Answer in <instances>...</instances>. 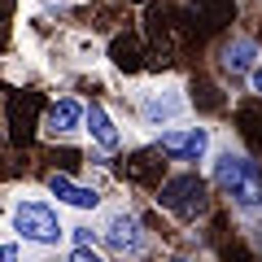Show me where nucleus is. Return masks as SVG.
Segmentation results:
<instances>
[{
    "instance_id": "17",
    "label": "nucleus",
    "mask_w": 262,
    "mask_h": 262,
    "mask_svg": "<svg viewBox=\"0 0 262 262\" xmlns=\"http://www.w3.org/2000/svg\"><path fill=\"white\" fill-rule=\"evenodd\" d=\"M162 262H201V258H192V253H166Z\"/></svg>"
},
{
    "instance_id": "9",
    "label": "nucleus",
    "mask_w": 262,
    "mask_h": 262,
    "mask_svg": "<svg viewBox=\"0 0 262 262\" xmlns=\"http://www.w3.org/2000/svg\"><path fill=\"white\" fill-rule=\"evenodd\" d=\"M44 192L53 196L61 210H75V214H101L105 210V192L96 184H75L70 175H61V170H53V175H44Z\"/></svg>"
},
{
    "instance_id": "8",
    "label": "nucleus",
    "mask_w": 262,
    "mask_h": 262,
    "mask_svg": "<svg viewBox=\"0 0 262 262\" xmlns=\"http://www.w3.org/2000/svg\"><path fill=\"white\" fill-rule=\"evenodd\" d=\"M83 127H88V105L79 96H57L39 114V136L53 144H70L75 136H83Z\"/></svg>"
},
{
    "instance_id": "13",
    "label": "nucleus",
    "mask_w": 262,
    "mask_h": 262,
    "mask_svg": "<svg viewBox=\"0 0 262 262\" xmlns=\"http://www.w3.org/2000/svg\"><path fill=\"white\" fill-rule=\"evenodd\" d=\"M0 262H44V258H31V249L22 241H13L9 232H0Z\"/></svg>"
},
{
    "instance_id": "6",
    "label": "nucleus",
    "mask_w": 262,
    "mask_h": 262,
    "mask_svg": "<svg viewBox=\"0 0 262 262\" xmlns=\"http://www.w3.org/2000/svg\"><path fill=\"white\" fill-rule=\"evenodd\" d=\"M153 149H158L166 162L192 170L196 162L214 158L219 144H214V131H210V127H201V122H184V127H170V131H162V136H153Z\"/></svg>"
},
{
    "instance_id": "3",
    "label": "nucleus",
    "mask_w": 262,
    "mask_h": 262,
    "mask_svg": "<svg viewBox=\"0 0 262 262\" xmlns=\"http://www.w3.org/2000/svg\"><path fill=\"white\" fill-rule=\"evenodd\" d=\"M153 201L179 227H196V223H206L210 210H214V184L201 179L196 170H175V175H166L153 188Z\"/></svg>"
},
{
    "instance_id": "11",
    "label": "nucleus",
    "mask_w": 262,
    "mask_h": 262,
    "mask_svg": "<svg viewBox=\"0 0 262 262\" xmlns=\"http://www.w3.org/2000/svg\"><path fill=\"white\" fill-rule=\"evenodd\" d=\"M110 61L118 66V70H136V66H140V39L136 35H118L110 44Z\"/></svg>"
},
{
    "instance_id": "10",
    "label": "nucleus",
    "mask_w": 262,
    "mask_h": 262,
    "mask_svg": "<svg viewBox=\"0 0 262 262\" xmlns=\"http://www.w3.org/2000/svg\"><path fill=\"white\" fill-rule=\"evenodd\" d=\"M83 136H88V149H96V153H118L122 144H127V136H122V127H118V118H114L110 110H105L101 101H92L88 105V127H83Z\"/></svg>"
},
{
    "instance_id": "12",
    "label": "nucleus",
    "mask_w": 262,
    "mask_h": 262,
    "mask_svg": "<svg viewBox=\"0 0 262 262\" xmlns=\"http://www.w3.org/2000/svg\"><path fill=\"white\" fill-rule=\"evenodd\" d=\"M219 92H223V83H206V79L196 83L192 79V105H201V110H223L227 96H219Z\"/></svg>"
},
{
    "instance_id": "15",
    "label": "nucleus",
    "mask_w": 262,
    "mask_h": 262,
    "mask_svg": "<svg viewBox=\"0 0 262 262\" xmlns=\"http://www.w3.org/2000/svg\"><path fill=\"white\" fill-rule=\"evenodd\" d=\"M245 245H249L253 258L262 262V219H249V223H245Z\"/></svg>"
},
{
    "instance_id": "1",
    "label": "nucleus",
    "mask_w": 262,
    "mask_h": 262,
    "mask_svg": "<svg viewBox=\"0 0 262 262\" xmlns=\"http://www.w3.org/2000/svg\"><path fill=\"white\" fill-rule=\"evenodd\" d=\"M5 232L13 241H22L35 258H57L70 241V223H66V210L57 206L44 188H9L5 192Z\"/></svg>"
},
{
    "instance_id": "7",
    "label": "nucleus",
    "mask_w": 262,
    "mask_h": 262,
    "mask_svg": "<svg viewBox=\"0 0 262 262\" xmlns=\"http://www.w3.org/2000/svg\"><path fill=\"white\" fill-rule=\"evenodd\" d=\"M262 66V48L249 31H227L223 39L214 44V70H219V83L236 88Z\"/></svg>"
},
{
    "instance_id": "2",
    "label": "nucleus",
    "mask_w": 262,
    "mask_h": 262,
    "mask_svg": "<svg viewBox=\"0 0 262 262\" xmlns=\"http://www.w3.org/2000/svg\"><path fill=\"white\" fill-rule=\"evenodd\" d=\"M210 184L223 192L227 210H232L241 223L262 219V162L258 153L241 149V144H219L214 158H210Z\"/></svg>"
},
{
    "instance_id": "5",
    "label": "nucleus",
    "mask_w": 262,
    "mask_h": 262,
    "mask_svg": "<svg viewBox=\"0 0 262 262\" xmlns=\"http://www.w3.org/2000/svg\"><path fill=\"white\" fill-rule=\"evenodd\" d=\"M188 105H192V96H188L175 79H153V83H140L136 92H131L136 122H140V131H149V136L170 131L188 114Z\"/></svg>"
},
{
    "instance_id": "16",
    "label": "nucleus",
    "mask_w": 262,
    "mask_h": 262,
    "mask_svg": "<svg viewBox=\"0 0 262 262\" xmlns=\"http://www.w3.org/2000/svg\"><path fill=\"white\" fill-rule=\"evenodd\" d=\"M249 92L258 96V105H262V66H258V70H253V75H249Z\"/></svg>"
},
{
    "instance_id": "14",
    "label": "nucleus",
    "mask_w": 262,
    "mask_h": 262,
    "mask_svg": "<svg viewBox=\"0 0 262 262\" xmlns=\"http://www.w3.org/2000/svg\"><path fill=\"white\" fill-rule=\"evenodd\" d=\"M48 262H114L110 253L96 245V249H79V245H70V249H61L57 258H48Z\"/></svg>"
},
{
    "instance_id": "4",
    "label": "nucleus",
    "mask_w": 262,
    "mask_h": 262,
    "mask_svg": "<svg viewBox=\"0 0 262 262\" xmlns=\"http://www.w3.org/2000/svg\"><path fill=\"white\" fill-rule=\"evenodd\" d=\"M96 232H101V249L114 262H144L153 253V232L127 201H110L96 219Z\"/></svg>"
}]
</instances>
